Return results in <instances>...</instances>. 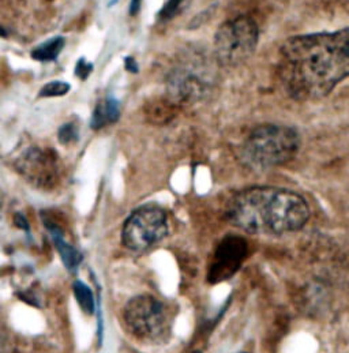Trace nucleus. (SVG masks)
<instances>
[{"label":"nucleus","mask_w":349,"mask_h":353,"mask_svg":"<svg viewBox=\"0 0 349 353\" xmlns=\"http://www.w3.org/2000/svg\"><path fill=\"white\" fill-rule=\"evenodd\" d=\"M168 235V217L163 208L145 205L134 210L123 224L121 241L134 252H145Z\"/></svg>","instance_id":"423d86ee"},{"label":"nucleus","mask_w":349,"mask_h":353,"mask_svg":"<svg viewBox=\"0 0 349 353\" xmlns=\"http://www.w3.org/2000/svg\"><path fill=\"white\" fill-rule=\"evenodd\" d=\"M127 330L141 341L161 343L171 332V323L164 304L150 296L139 294L130 299L123 312Z\"/></svg>","instance_id":"39448f33"},{"label":"nucleus","mask_w":349,"mask_h":353,"mask_svg":"<svg viewBox=\"0 0 349 353\" xmlns=\"http://www.w3.org/2000/svg\"><path fill=\"white\" fill-rule=\"evenodd\" d=\"M248 254V244L241 236H226L217 245L209 266L208 281L217 284L237 273Z\"/></svg>","instance_id":"1a4fd4ad"},{"label":"nucleus","mask_w":349,"mask_h":353,"mask_svg":"<svg viewBox=\"0 0 349 353\" xmlns=\"http://www.w3.org/2000/svg\"><path fill=\"white\" fill-rule=\"evenodd\" d=\"M78 139V128L74 123H67L59 130V141L63 145H68Z\"/></svg>","instance_id":"2eb2a0df"},{"label":"nucleus","mask_w":349,"mask_h":353,"mask_svg":"<svg viewBox=\"0 0 349 353\" xmlns=\"http://www.w3.org/2000/svg\"><path fill=\"white\" fill-rule=\"evenodd\" d=\"M15 170L30 185L40 190L55 188L60 179L58 154L51 149H26L17 159Z\"/></svg>","instance_id":"0eeeda50"},{"label":"nucleus","mask_w":349,"mask_h":353,"mask_svg":"<svg viewBox=\"0 0 349 353\" xmlns=\"http://www.w3.org/2000/svg\"><path fill=\"white\" fill-rule=\"evenodd\" d=\"M208 89L209 71L201 64L181 63L170 74L168 93L176 103H195L206 96Z\"/></svg>","instance_id":"6e6552de"},{"label":"nucleus","mask_w":349,"mask_h":353,"mask_svg":"<svg viewBox=\"0 0 349 353\" xmlns=\"http://www.w3.org/2000/svg\"><path fill=\"white\" fill-rule=\"evenodd\" d=\"M72 291H74V296H75L79 307L83 310V312L93 315L96 311V300H94V294L92 292V290L85 283L77 280V281H74Z\"/></svg>","instance_id":"ddd939ff"},{"label":"nucleus","mask_w":349,"mask_h":353,"mask_svg":"<svg viewBox=\"0 0 349 353\" xmlns=\"http://www.w3.org/2000/svg\"><path fill=\"white\" fill-rule=\"evenodd\" d=\"M64 43L66 41L63 37L50 39L32 51V58L39 61H52L58 59L59 54L64 48Z\"/></svg>","instance_id":"f8f14e48"},{"label":"nucleus","mask_w":349,"mask_h":353,"mask_svg":"<svg viewBox=\"0 0 349 353\" xmlns=\"http://www.w3.org/2000/svg\"><path fill=\"white\" fill-rule=\"evenodd\" d=\"M299 148L300 137L291 127L261 124L248 132L239 156L251 170H270L290 163Z\"/></svg>","instance_id":"7ed1b4c3"},{"label":"nucleus","mask_w":349,"mask_h":353,"mask_svg":"<svg viewBox=\"0 0 349 353\" xmlns=\"http://www.w3.org/2000/svg\"><path fill=\"white\" fill-rule=\"evenodd\" d=\"M44 224L48 228V231L51 232L54 243H55L59 254L63 259V263L66 265V268L70 272H75L79 268L81 262H82V254L77 248H74L68 241L64 240L63 232L59 230L58 225L54 221L46 219Z\"/></svg>","instance_id":"9d476101"},{"label":"nucleus","mask_w":349,"mask_h":353,"mask_svg":"<svg viewBox=\"0 0 349 353\" xmlns=\"http://www.w3.org/2000/svg\"><path fill=\"white\" fill-rule=\"evenodd\" d=\"M259 41L257 22L240 15L223 23L215 36V58L223 67H237L250 59Z\"/></svg>","instance_id":"20e7f679"},{"label":"nucleus","mask_w":349,"mask_h":353,"mask_svg":"<svg viewBox=\"0 0 349 353\" xmlns=\"http://www.w3.org/2000/svg\"><path fill=\"white\" fill-rule=\"evenodd\" d=\"M349 77V28L288 39L279 52V78L292 99L326 97Z\"/></svg>","instance_id":"f257e3e1"},{"label":"nucleus","mask_w":349,"mask_h":353,"mask_svg":"<svg viewBox=\"0 0 349 353\" xmlns=\"http://www.w3.org/2000/svg\"><path fill=\"white\" fill-rule=\"evenodd\" d=\"M192 353H202V351H194Z\"/></svg>","instance_id":"6ab92c4d"},{"label":"nucleus","mask_w":349,"mask_h":353,"mask_svg":"<svg viewBox=\"0 0 349 353\" xmlns=\"http://www.w3.org/2000/svg\"><path fill=\"white\" fill-rule=\"evenodd\" d=\"M237 353H247V352H237Z\"/></svg>","instance_id":"aec40b11"},{"label":"nucleus","mask_w":349,"mask_h":353,"mask_svg":"<svg viewBox=\"0 0 349 353\" xmlns=\"http://www.w3.org/2000/svg\"><path fill=\"white\" fill-rule=\"evenodd\" d=\"M90 72H92V64H90V63H86L85 59H81L77 63L75 74H77L81 79H86Z\"/></svg>","instance_id":"dca6fc26"},{"label":"nucleus","mask_w":349,"mask_h":353,"mask_svg":"<svg viewBox=\"0 0 349 353\" xmlns=\"http://www.w3.org/2000/svg\"><path fill=\"white\" fill-rule=\"evenodd\" d=\"M15 224L21 228V230H25V231H29V224H28V221H26V219H25V216L23 214H17L15 216Z\"/></svg>","instance_id":"f3484780"},{"label":"nucleus","mask_w":349,"mask_h":353,"mask_svg":"<svg viewBox=\"0 0 349 353\" xmlns=\"http://www.w3.org/2000/svg\"><path fill=\"white\" fill-rule=\"evenodd\" d=\"M120 117V104L117 99L107 97L101 100L93 112L92 117V128L100 130L115 123Z\"/></svg>","instance_id":"9b49d317"},{"label":"nucleus","mask_w":349,"mask_h":353,"mask_svg":"<svg viewBox=\"0 0 349 353\" xmlns=\"http://www.w3.org/2000/svg\"><path fill=\"white\" fill-rule=\"evenodd\" d=\"M236 228L255 235H284L300 231L310 219L306 199L291 190L257 185L236 192L226 209Z\"/></svg>","instance_id":"f03ea898"},{"label":"nucleus","mask_w":349,"mask_h":353,"mask_svg":"<svg viewBox=\"0 0 349 353\" xmlns=\"http://www.w3.org/2000/svg\"><path fill=\"white\" fill-rule=\"evenodd\" d=\"M70 92V83L54 81L44 85L39 93L40 97H60Z\"/></svg>","instance_id":"4468645a"},{"label":"nucleus","mask_w":349,"mask_h":353,"mask_svg":"<svg viewBox=\"0 0 349 353\" xmlns=\"http://www.w3.org/2000/svg\"><path fill=\"white\" fill-rule=\"evenodd\" d=\"M141 3H142V0H131V4H130V14L131 15H135L139 11Z\"/></svg>","instance_id":"a211bd4d"}]
</instances>
